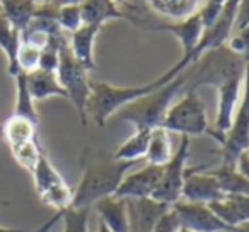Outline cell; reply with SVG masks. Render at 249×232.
Wrapping results in <instances>:
<instances>
[{
	"label": "cell",
	"mask_w": 249,
	"mask_h": 232,
	"mask_svg": "<svg viewBox=\"0 0 249 232\" xmlns=\"http://www.w3.org/2000/svg\"><path fill=\"white\" fill-rule=\"evenodd\" d=\"M140 162L143 161H118L106 150L86 147L80 157L82 174L73 190L72 208H92L99 200L114 195L128 171Z\"/></svg>",
	"instance_id": "6da1fadb"
},
{
	"label": "cell",
	"mask_w": 249,
	"mask_h": 232,
	"mask_svg": "<svg viewBox=\"0 0 249 232\" xmlns=\"http://www.w3.org/2000/svg\"><path fill=\"white\" fill-rule=\"evenodd\" d=\"M193 62V55H183V58L174 63L167 72H164L156 80H150V82L143 84V86L118 87L111 86L107 82L90 80V96L89 101H87V116H90L99 128H104L106 123L113 118L121 107L128 106V104L156 92L157 89H160L167 82H171L178 73H181Z\"/></svg>",
	"instance_id": "7a4b0ae2"
},
{
	"label": "cell",
	"mask_w": 249,
	"mask_h": 232,
	"mask_svg": "<svg viewBox=\"0 0 249 232\" xmlns=\"http://www.w3.org/2000/svg\"><path fill=\"white\" fill-rule=\"evenodd\" d=\"M190 73L191 65L186 67L181 73H178L171 82L157 89L156 92L121 107L113 116V120L118 123H132L135 130H154L156 126H160L167 109L173 106L174 97L184 90Z\"/></svg>",
	"instance_id": "3957f363"
},
{
	"label": "cell",
	"mask_w": 249,
	"mask_h": 232,
	"mask_svg": "<svg viewBox=\"0 0 249 232\" xmlns=\"http://www.w3.org/2000/svg\"><path fill=\"white\" fill-rule=\"evenodd\" d=\"M164 130L169 133H179L181 137H212V125L208 122L207 107L201 101L198 90H186L179 101L173 103L167 109L162 123Z\"/></svg>",
	"instance_id": "277c9868"
},
{
	"label": "cell",
	"mask_w": 249,
	"mask_h": 232,
	"mask_svg": "<svg viewBox=\"0 0 249 232\" xmlns=\"http://www.w3.org/2000/svg\"><path fill=\"white\" fill-rule=\"evenodd\" d=\"M60 86L65 89L67 99L75 106L82 126L87 125V101L90 96V79L89 72L77 62L70 50V43L60 50L58 69H56Z\"/></svg>",
	"instance_id": "5b68a950"
},
{
	"label": "cell",
	"mask_w": 249,
	"mask_h": 232,
	"mask_svg": "<svg viewBox=\"0 0 249 232\" xmlns=\"http://www.w3.org/2000/svg\"><path fill=\"white\" fill-rule=\"evenodd\" d=\"M33 179H35L38 198L46 207L55 208L56 212L72 207L73 190L67 184L62 174L55 169V166L45 152L41 154L35 171H33Z\"/></svg>",
	"instance_id": "8992f818"
},
{
	"label": "cell",
	"mask_w": 249,
	"mask_h": 232,
	"mask_svg": "<svg viewBox=\"0 0 249 232\" xmlns=\"http://www.w3.org/2000/svg\"><path fill=\"white\" fill-rule=\"evenodd\" d=\"M249 149V63L246 65L244 84H242V94L239 106L234 113L232 126L224 137L220 143L222 164L225 166H235L237 159L244 150Z\"/></svg>",
	"instance_id": "52a82bcc"
},
{
	"label": "cell",
	"mask_w": 249,
	"mask_h": 232,
	"mask_svg": "<svg viewBox=\"0 0 249 232\" xmlns=\"http://www.w3.org/2000/svg\"><path fill=\"white\" fill-rule=\"evenodd\" d=\"M190 157V137H181L178 150L171 161L162 167V176L152 193V200L164 205H176L183 195L184 176H186V161Z\"/></svg>",
	"instance_id": "ba28073f"
},
{
	"label": "cell",
	"mask_w": 249,
	"mask_h": 232,
	"mask_svg": "<svg viewBox=\"0 0 249 232\" xmlns=\"http://www.w3.org/2000/svg\"><path fill=\"white\" fill-rule=\"evenodd\" d=\"M171 208L176 214L179 227L188 229L191 232H234V229L224 224L208 208V205L179 200Z\"/></svg>",
	"instance_id": "9c48e42d"
},
{
	"label": "cell",
	"mask_w": 249,
	"mask_h": 232,
	"mask_svg": "<svg viewBox=\"0 0 249 232\" xmlns=\"http://www.w3.org/2000/svg\"><path fill=\"white\" fill-rule=\"evenodd\" d=\"M224 196L225 195L218 181L205 171V166L186 167L181 200L190 201V203L210 205Z\"/></svg>",
	"instance_id": "30bf717a"
},
{
	"label": "cell",
	"mask_w": 249,
	"mask_h": 232,
	"mask_svg": "<svg viewBox=\"0 0 249 232\" xmlns=\"http://www.w3.org/2000/svg\"><path fill=\"white\" fill-rule=\"evenodd\" d=\"M160 176H162V167L154 166V164H145L142 169L126 174L123 178L114 196L124 198V200L150 198L157 184H159Z\"/></svg>",
	"instance_id": "8fae6325"
},
{
	"label": "cell",
	"mask_w": 249,
	"mask_h": 232,
	"mask_svg": "<svg viewBox=\"0 0 249 232\" xmlns=\"http://www.w3.org/2000/svg\"><path fill=\"white\" fill-rule=\"evenodd\" d=\"M128 203L130 232H152L157 222L169 210V205L159 203L152 198L142 200H126Z\"/></svg>",
	"instance_id": "7c38bea8"
},
{
	"label": "cell",
	"mask_w": 249,
	"mask_h": 232,
	"mask_svg": "<svg viewBox=\"0 0 249 232\" xmlns=\"http://www.w3.org/2000/svg\"><path fill=\"white\" fill-rule=\"evenodd\" d=\"M92 208L99 215V222H103L111 232H130L128 203L124 198L111 195L99 200Z\"/></svg>",
	"instance_id": "4fadbf2b"
},
{
	"label": "cell",
	"mask_w": 249,
	"mask_h": 232,
	"mask_svg": "<svg viewBox=\"0 0 249 232\" xmlns=\"http://www.w3.org/2000/svg\"><path fill=\"white\" fill-rule=\"evenodd\" d=\"M101 28L97 26H89L82 24L75 33L70 35V50H72L73 56L77 58V62L87 70L92 72L96 69V60H94V43L99 35Z\"/></svg>",
	"instance_id": "5bb4252c"
},
{
	"label": "cell",
	"mask_w": 249,
	"mask_h": 232,
	"mask_svg": "<svg viewBox=\"0 0 249 232\" xmlns=\"http://www.w3.org/2000/svg\"><path fill=\"white\" fill-rule=\"evenodd\" d=\"M80 11H82V24L97 26L101 29L107 21L114 19L126 21L121 5L114 4L113 0H84L80 4Z\"/></svg>",
	"instance_id": "9a60e30c"
},
{
	"label": "cell",
	"mask_w": 249,
	"mask_h": 232,
	"mask_svg": "<svg viewBox=\"0 0 249 232\" xmlns=\"http://www.w3.org/2000/svg\"><path fill=\"white\" fill-rule=\"evenodd\" d=\"M205 0H145L152 12L167 21H184L203 7Z\"/></svg>",
	"instance_id": "2e32d148"
},
{
	"label": "cell",
	"mask_w": 249,
	"mask_h": 232,
	"mask_svg": "<svg viewBox=\"0 0 249 232\" xmlns=\"http://www.w3.org/2000/svg\"><path fill=\"white\" fill-rule=\"evenodd\" d=\"M26 80H28V89L31 92V97L36 101H45L48 97L58 96L65 97L67 92L58 82L56 72H46V70H33V72L26 73Z\"/></svg>",
	"instance_id": "e0dca14e"
},
{
	"label": "cell",
	"mask_w": 249,
	"mask_h": 232,
	"mask_svg": "<svg viewBox=\"0 0 249 232\" xmlns=\"http://www.w3.org/2000/svg\"><path fill=\"white\" fill-rule=\"evenodd\" d=\"M0 133L7 142L9 149H14V147L38 140V125L26 118H21V116L11 114L2 125Z\"/></svg>",
	"instance_id": "ac0fdd59"
},
{
	"label": "cell",
	"mask_w": 249,
	"mask_h": 232,
	"mask_svg": "<svg viewBox=\"0 0 249 232\" xmlns=\"http://www.w3.org/2000/svg\"><path fill=\"white\" fill-rule=\"evenodd\" d=\"M38 4L35 0H0V12L14 29L22 33L35 19Z\"/></svg>",
	"instance_id": "d6986e66"
},
{
	"label": "cell",
	"mask_w": 249,
	"mask_h": 232,
	"mask_svg": "<svg viewBox=\"0 0 249 232\" xmlns=\"http://www.w3.org/2000/svg\"><path fill=\"white\" fill-rule=\"evenodd\" d=\"M21 46V33L11 26V22L0 12V50L5 53L7 58V72L11 77L21 73L18 63V52Z\"/></svg>",
	"instance_id": "ffe728a7"
},
{
	"label": "cell",
	"mask_w": 249,
	"mask_h": 232,
	"mask_svg": "<svg viewBox=\"0 0 249 232\" xmlns=\"http://www.w3.org/2000/svg\"><path fill=\"white\" fill-rule=\"evenodd\" d=\"M208 174L215 178L220 184L224 195H241V196H249V178H246L235 166H225L220 164L217 169L208 171Z\"/></svg>",
	"instance_id": "44dd1931"
},
{
	"label": "cell",
	"mask_w": 249,
	"mask_h": 232,
	"mask_svg": "<svg viewBox=\"0 0 249 232\" xmlns=\"http://www.w3.org/2000/svg\"><path fill=\"white\" fill-rule=\"evenodd\" d=\"M173 143H171V133L162 126H156L150 133L149 149L145 154V162L154 166L164 167L173 157Z\"/></svg>",
	"instance_id": "7402d4cb"
},
{
	"label": "cell",
	"mask_w": 249,
	"mask_h": 232,
	"mask_svg": "<svg viewBox=\"0 0 249 232\" xmlns=\"http://www.w3.org/2000/svg\"><path fill=\"white\" fill-rule=\"evenodd\" d=\"M150 133L152 130H135L130 139H126L116 150L113 152L114 159L126 161V162H137L145 159L147 149H149ZM145 162V161H143Z\"/></svg>",
	"instance_id": "603a6c76"
},
{
	"label": "cell",
	"mask_w": 249,
	"mask_h": 232,
	"mask_svg": "<svg viewBox=\"0 0 249 232\" xmlns=\"http://www.w3.org/2000/svg\"><path fill=\"white\" fill-rule=\"evenodd\" d=\"M14 79H16V87H18V96H16V107L12 114L21 116V118H26V120H29V122L36 123V125H39V116L35 106V99L31 97V92H29V89H28L26 73L21 72L19 75H16Z\"/></svg>",
	"instance_id": "cb8c5ba5"
},
{
	"label": "cell",
	"mask_w": 249,
	"mask_h": 232,
	"mask_svg": "<svg viewBox=\"0 0 249 232\" xmlns=\"http://www.w3.org/2000/svg\"><path fill=\"white\" fill-rule=\"evenodd\" d=\"M11 152H12V157L16 159V162L21 167H24L28 173L33 174V171H35L36 164H38L39 157H41V154H43V149H41V145H39V140H35V142L14 147V149H11Z\"/></svg>",
	"instance_id": "d4e9b609"
},
{
	"label": "cell",
	"mask_w": 249,
	"mask_h": 232,
	"mask_svg": "<svg viewBox=\"0 0 249 232\" xmlns=\"http://www.w3.org/2000/svg\"><path fill=\"white\" fill-rule=\"evenodd\" d=\"M90 208H72L63 210V232H89Z\"/></svg>",
	"instance_id": "484cf974"
},
{
	"label": "cell",
	"mask_w": 249,
	"mask_h": 232,
	"mask_svg": "<svg viewBox=\"0 0 249 232\" xmlns=\"http://www.w3.org/2000/svg\"><path fill=\"white\" fill-rule=\"evenodd\" d=\"M56 22L65 33H75L77 29L82 26V11L80 5H65V7H58V14H56Z\"/></svg>",
	"instance_id": "4316f807"
},
{
	"label": "cell",
	"mask_w": 249,
	"mask_h": 232,
	"mask_svg": "<svg viewBox=\"0 0 249 232\" xmlns=\"http://www.w3.org/2000/svg\"><path fill=\"white\" fill-rule=\"evenodd\" d=\"M39 56H41V50L38 46L21 41V46H19V52H18V63L21 72L29 73L33 70H38Z\"/></svg>",
	"instance_id": "83f0119b"
},
{
	"label": "cell",
	"mask_w": 249,
	"mask_h": 232,
	"mask_svg": "<svg viewBox=\"0 0 249 232\" xmlns=\"http://www.w3.org/2000/svg\"><path fill=\"white\" fill-rule=\"evenodd\" d=\"M224 4H225V0H205L203 7L200 9V16H201V21H203L205 29L213 26V22L217 21Z\"/></svg>",
	"instance_id": "f1b7e54d"
},
{
	"label": "cell",
	"mask_w": 249,
	"mask_h": 232,
	"mask_svg": "<svg viewBox=\"0 0 249 232\" xmlns=\"http://www.w3.org/2000/svg\"><path fill=\"white\" fill-rule=\"evenodd\" d=\"M178 229H179L178 217L173 212V208H169V210L162 215V218L157 222L156 229H154L152 232H178Z\"/></svg>",
	"instance_id": "f546056e"
},
{
	"label": "cell",
	"mask_w": 249,
	"mask_h": 232,
	"mask_svg": "<svg viewBox=\"0 0 249 232\" xmlns=\"http://www.w3.org/2000/svg\"><path fill=\"white\" fill-rule=\"evenodd\" d=\"M249 26V0H239L237 5V14H235V22H234V31H241V29Z\"/></svg>",
	"instance_id": "4dcf8cb0"
},
{
	"label": "cell",
	"mask_w": 249,
	"mask_h": 232,
	"mask_svg": "<svg viewBox=\"0 0 249 232\" xmlns=\"http://www.w3.org/2000/svg\"><path fill=\"white\" fill-rule=\"evenodd\" d=\"M62 215H63V210L62 212H55V215H53V217L50 218V220H46L45 224H43L39 229H36L35 232H50V231H52L53 225H55L56 222H58L60 218H62Z\"/></svg>",
	"instance_id": "1f68e13d"
},
{
	"label": "cell",
	"mask_w": 249,
	"mask_h": 232,
	"mask_svg": "<svg viewBox=\"0 0 249 232\" xmlns=\"http://www.w3.org/2000/svg\"><path fill=\"white\" fill-rule=\"evenodd\" d=\"M235 167H237L239 171H241L242 174H244L246 178H249V157L246 156L244 152L239 156L237 159V164H235Z\"/></svg>",
	"instance_id": "d6a6232c"
},
{
	"label": "cell",
	"mask_w": 249,
	"mask_h": 232,
	"mask_svg": "<svg viewBox=\"0 0 249 232\" xmlns=\"http://www.w3.org/2000/svg\"><path fill=\"white\" fill-rule=\"evenodd\" d=\"M234 232H249V222H244V224H241L239 227H235Z\"/></svg>",
	"instance_id": "836d02e7"
},
{
	"label": "cell",
	"mask_w": 249,
	"mask_h": 232,
	"mask_svg": "<svg viewBox=\"0 0 249 232\" xmlns=\"http://www.w3.org/2000/svg\"><path fill=\"white\" fill-rule=\"evenodd\" d=\"M0 232H26L24 229H9V227H0Z\"/></svg>",
	"instance_id": "e575fe53"
},
{
	"label": "cell",
	"mask_w": 249,
	"mask_h": 232,
	"mask_svg": "<svg viewBox=\"0 0 249 232\" xmlns=\"http://www.w3.org/2000/svg\"><path fill=\"white\" fill-rule=\"evenodd\" d=\"M113 2H114V4H118V5H123L126 0H113Z\"/></svg>",
	"instance_id": "d590c367"
},
{
	"label": "cell",
	"mask_w": 249,
	"mask_h": 232,
	"mask_svg": "<svg viewBox=\"0 0 249 232\" xmlns=\"http://www.w3.org/2000/svg\"><path fill=\"white\" fill-rule=\"evenodd\" d=\"M36 4H45V2H50V0H35Z\"/></svg>",
	"instance_id": "8d00e7d4"
},
{
	"label": "cell",
	"mask_w": 249,
	"mask_h": 232,
	"mask_svg": "<svg viewBox=\"0 0 249 232\" xmlns=\"http://www.w3.org/2000/svg\"><path fill=\"white\" fill-rule=\"evenodd\" d=\"M0 205H9V201L7 200H2V198H0Z\"/></svg>",
	"instance_id": "74e56055"
}]
</instances>
